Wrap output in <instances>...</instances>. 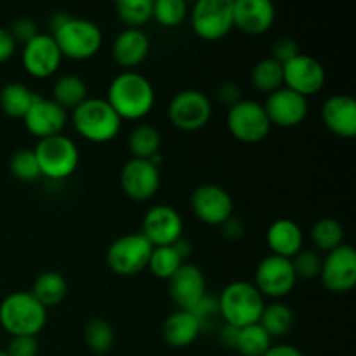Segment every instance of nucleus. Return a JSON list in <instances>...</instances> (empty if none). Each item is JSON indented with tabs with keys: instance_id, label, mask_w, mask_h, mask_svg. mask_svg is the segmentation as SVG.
I'll return each mask as SVG.
<instances>
[{
	"instance_id": "obj_1",
	"label": "nucleus",
	"mask_w": 356,
	"mask_h": 356,
	"mask_svg": "<svg viewBox=\"0 0 356 356\" xmlns=\"http://www.w3.org/2000/svg\"><path fill=\"white\" fill-rule=\"evenodd\" d=\"M106 101L120 120H141L155 106V89L145 75L127 70L111 80Z\"/></svg>"
},
{
	"instance_id": "obj_2",
	"label": "nucleus",
	"mask_w": 356,
	"mask_h": 356,
	"mask_svg": "<svg viewBox=\"0 0 356 356\" xmlns=\"http://www.w3.org/2000/svg\"><path fill=\"white\" fill-rule=\"evenodd\" d=\"M264 298L250 282L236 280L226 285L218 298L221 322L243 329L259 322L264 309Z\"/></svg>"
},
{
	"instance_id": "obj_3",
	"label": "nucleus",
	"mask_w": 356,
	"mask_h": 356,
	"mask_svg": "<svg viewBox=\"0 0 356 356\" xmlns=\"http://www.w3.org/2000/svg\"><path fill=\"white\" fill-rule=\"evenodd\" d=\"M47 323V309L31 292H13L0 302V325L10 337H37Z\"/></svg>"
},
{
	"instance_id": "obj_4",
	"label": "nucleus",
	"mask_w": 356,
	"mask_h": 356,
	"mask_svg": "<svg viewBox=\"0 0 356 356\" xmlns=\"http://www.w3.org/2000/svg\"><path fill=\"white\" fill-rule=\"evenodd\" d=\"M72 124L90 143H108L120 132L122 120L103 97H87L72 110Z\"/></svg>"
},
{
	"instance_id": "obj_5",
	"label": "nucleus",
	"mask_w": 356,
	"mask_h": 356,
	"mask_svg": "<svg viewBox=\"0 0 356 356\" xmlns=\"http://www.w3.org/2000/svg\"><path fill=\"white\" fill-rule=\"evenodd\" d=\"M63 58L86 61L94 58L103 45V31L94 21L86 17H70L61 28L51 33Z\"/></svg>"
},
{
	"instance_id": "obj_6",
	"label": "nucleus",
	"mask_w": 356,
	"mask_h": 356,
	"mask_svg": "<svg viewBox=\"0 0 356 356\" xmlns=\"http://www.w3.org/2000/svg\"><path fill=\"white\" fill-rule=\"evenodd\" d=\"M33 152L40 167V174L52 181L70 177L80 163L79 146L65 134L38 139Z\"/></svg>"
},
{
	"instance_id": "obj_7",
	"label": "nucleus",
	"mask_w": 356,
	"mask_h": 356,
	"mask_svg": "<svg viewBox=\"0 0 356 356\" xmlns=\"http://www.w3.org/2000/svg\"><path fill=\"white\" fill-rule=\"evenodd\" d=\"M153 245L146 236L139 233L122 235L108 247L106 264L113 273L120 277H132L148 268Z\"/></svg>"
},
{
	"instance_id": "obj_8",
	"label": "nucleus",
	"mask_w": 356,
	"mask_h": 356,
	"mask_svg": "<svg viewBox=\"0 0 356 356\" xmlns=\"http://www.w3.org/2000/svg\"><path fill=\"white\" fill-rule=\"evenodd\" d=\"M226 125L233 138L245 145L261 143L273 127L263 104L254 99H242L233 104L226 115Z\"/></svg>"
},
{
	"instance_id": "obj_9",
	"label": "nucleus",
	"mask_w": 356,
	"mask_h": 356,
	"mask_svg": "<svg viewBox=\"0 0 356 356\" xmlns=\"http://www.w3.org/2000/svg\"><path fill=\"white\" fill-rule=\"evenodd\" d=\"M170 124L184 132H195L204 129L212 117V103L207 94L197 89H186L177 92L167 108Z\"/></svg>"
},
{
	"instance_id": "obj_10",
	"label": "nucleus",
	"mask_w": 356,
	"mask_h": 356,
	"mask_svg": "<svg viewBox=\"0 0 356 356\" xmlns=\"http://www.w3.org/2000/svg\"><path fill=\"white\" fill-rule=\"evenodd\" d=\"M191 28L204 40H219L233 28V0H198L191 9Z\"/></svg>"
},
{
	"instance_id": "obj_11",
	"label": "nucleus",
	"mask_w": 356,
	"mask_h": 356,
	"mask_svg": "<svg viewBox=\"0 0 356 356\" xmlns=\"http://www.w3.org/2000/svg\"><path fill=\"white\" fill-rule=\"evenodd\" d=\"M296 284H298V278L292 268V261L287 257L270 254L257 264L254 285L263 298H285L294 291Z\"/></svg>"
},
{
	"instance_id": "obj_12",
	"label": "nucleus",
	"mask_w": 356,
	"mask_h": 356,
	"mask_svg": "<svg viewBox=\"0 0 356 356\" xmlns=\"http://www.w3.org/2000/svg\"><path fill=\"white\" fill-rule=\"evenodd\" d=\"M323 287L332 294L350 292L356 284V252L351 245L343 243L322 257L318 275Z\"/></svg>"
},
{
	"instance_id": "obj_13",
	"label": "nucleus",
	"mask_w": 356,
	"mask_h": 356,
	"mask_svg": "<svg viewBox=\"0 0 356 356\" xmlns=\"http://www.w3.org/2000/svg\"><path fill=\"white\" fill-rule=\"evenodd\" d=\"M325 80L327 75L322 63L313 56L299 52L294 59L284 65V86L305 97L320 92Z\"/></svg>"
},
{
	"instance_id": "obj_14",
	"label": "nucleus",
	"mask_w": 356,
	"mask_h": 356,
	"mask_svg": "<svg viewBox=\"0 0 356 356\" xmlns=\"http://www.w3.org/2000/svg\"><path fill=\"white\" fill-rule=\"evenodd\" d=\"M183 218L170 205H153L143 218V235L153 247L172 245L183 236Z\"/></svg>"
},
{
	"instance_id": "obj_15",
	"label": "nucleus",
	"mask_w": 356,
	"mask_h": 356,
	"mask_svg": "<svg viewBox=\"0 0 356 356\" xmlns=\"http://www.w3.org/2000/svg\"><path fill=\"white\" fill-rule=\"evenodd\" d=\"M24 70L35 79H49L59 70L63 54L51 33H38L23 45L21 56Z\"/></svg>"
},
{
	"instance_id": "obj_16",
	"label": "nucleus",
	"mask_w": 356,
	"mask_h": 356,
	"mask_svg": "<svg viewBox=\"0 0 356 356\" xmlns=\"http://www.w3.org/2000/svg\"><path fill=\"white\" fill-rule=\"evenodd\" d=\"M120 186L131 200H149L160 188V169L149 160L131 159L120 170Z\"/></svg>"
},
{
	"instance_id": "obj_17",
	"label": "nucleus",
	"mask_w": 356,
	"mask_h": 356,
	"mask_svg": "<svg viewBox=\"0 0 356 356\" xmlns=\"http://www.w3.org/2000/svg\"><path fill=\"white\" fill-rule=\"evenodd\" d=\"M193 214L209 226H221L233 216L232 195L218 184H202L191 195Z\"/></svg>"
},
{
	"instance_id": "obj_18",
	"label": "nucleus",
	"mask_w": 356,
	"mask_h": 356,
	"mask_svg": "<svg viewBox=\"0 0 356 356\" xmlns=\"http://www.w3.org/2000/svg\"><path fill=\"white\" fill-rule=\"evenodd\" d=\"M263 106L271 125L284 129L302 124L309 110L308 97L287 89L285 86L275 92L268 94L266 103Z\"/></svg>"
},
{
	"instance_id": "obj_19",
	"label": "nucleus",
	"mask_w": 356,
	"mask_h": 356,
	"mask_svg": "<svg viewBox=\"0 0 356 356\" xmlns=\"http://www.w3.org/2000/svg\"><path fill=\"white\" fill-rule=\"evenodd\" d=\"M169 294L174 305L179 309L190 312L205 294H207V282L205 275L197 264L183 263L179 270L169 278Z\"/></svg>"
},
{
	"instance_id": "obj_20",
	"label": "nucleus",
	"mask_w": 356,
	"mask_h": 356,
	"mask_svg": "<svg viewBox=\"0 0 356 356\" xmlns=\"http://www.w3.org/2000/svg\"><path fill=\"white\" fill-rule=\"evenodd\" d=\"M66 120H68L66 111L63 110L59 104H56L52 99L42 97L40 94H38L37 99L33 101L30 110H28L26 115L23 117V122L24 125H26L28 132L38 139L63 134Z\"/></svg>"
},
{
	"instance_id": "obj_21",
	"label": "nucleus",
	"mask_w": 356,
	"mask_h": 356,
	"mask_svg": "<svg viewBox=\"0 0 356 356\" xmlns=\"http://www.w3.org/2000/svg\"><path fill=\"white\" fill-rule=\"evenodd\" d=\"M277 9L270 0H233V28L249 35H263L273 26Z\"/></svg>"
},
{
	"instance_id": "obj_22",
	"label": "nucleus",
	"mask_w": 356,
	"mask_h": 356,
	"mask_svg": "<svg viewBox=\"0 0 356 356\" xmlns=\"http://www.w3.org/2000/svg\"><path fill=\"white\" fill-rule=\"evenodd\" d=\"M322 122L332 134L351 139L356 134V103L350 94H334L322 104Z\"/></svg>"
},
{
	"instance_id": "obj_23",
	"label": "nucleus",
	"mask_w": 356,
	"mask_h": 356,
	"mask_svg": "<svg viewBox=\"0 0 356 356\" xmlns=\"http://www.w3.org/2000/svg\"><path fill=\"white\" fill-rule=\"evenodd\" d=\"M149 52V38L141 28H127L115 37L111 56L122 68H136Z\"/></svg>"
},
{
	"instance_id": "obj_24",
	"label": "nucleus",
	"mask_w": 356,
	"mask_h": 356,
	"mask_svg": "<svg viewBox=\"0 0 356 356\" xmlns=\"http://www.w3.org/2000/svg\"><path fill=\"white\" fill-rule=\"evenodd\" d=\"M266 243L270 247L271 254L292 259L296 254L302 250L305 233H302L301 226L292 221V219H277L268 228Z\"/></svg>"
},
{
	"instance_id": "obj_25",
	"label": "nucleus",
	"mask_w": 356,
	"mask_h": 356,
	"mask_svg": "<svg viewBox=\"0 0 356 356\" xmlns=\"http://www.w3.org/2000/svg\"><path fill=\"white\" fill-rule=\"evenodd\" d=\"M200 334L202 329L197 318L188 309H177L170 313L162 325V337L170 348L190 346Z\"/></svg>"
},
{
	"instance_id": "obj_26",
	"label": "nucleus",
	"mask_w": 356,
	"mask_h": 356,
	"mask_svg": "<svg viewBox=\"0 0 356 356\" xmlns=\"http://www.w3.org/2000/svg\"><path fill=\"white\" fill-rule=\"evenodd\" d=\"M30 292L45 309H49L65 301L68 294V284H66V278L58 271H45L35 278Z\"/></svg>"
},
{
	"instance_id": "obj_27",
	"label": "nucleus",
	"mask_w": 356,
	"mask_h": 356,
	"mask_svg": "<svg viewBox=\"0 0 356 356\" xmlns=\"http://www.w3.org/2000/svg\"><path fill=\"white\" fill-rule=\"evenodd\" d=\"M87 97H89L87 96V86L79 75H72V73L61 75L52 87V101L59 104L65 111L75 110Z\"/></svg>"
},
{
	"instance_id": "obj_28",
	"label": "nucleus",
	"mask_w": 356,
	"mask_h": 356,
	"mask_svg": "<svg viewBox=\"0 0 356 356\" xmlns=\"http://www.w3.org/2000/svg\"><path fill=\"white\" fill-rule=\"evenodd\" d=\"M38 94L21 82H9L0 90V108L10 118H23Z\"/></svg>"
},
{
	"instance_id": "obj_29",
	"label": "nucleus",
	"mask_w": 356,
	"mask_h": 356,
	"mask_svg": "<svg viewBox=\"0 0 356 356\" xmlns=\"http://www.w3.org/2000/svg\"><path fill=\"white\" fill-rule=\"evenodd\" d=\"M129 152L132 159L149 160L153 155L160 153L162 146V134L159 129L152 124H139L131 131L127 139Z\"/></svg>"
},
{
	"instance_id": "obj_30",
	"label": "nucleus",
	"mask_w": 356,
	"mask_h": 356,
	"mask_svg": "<svg viewBox=\"0 0 356 356\" xmlns=\"http://www.w3.org/2000/svg\"><path fill=\"white\" fill-rule=\"evenodd\" d=\"M257 323L270 334L271 339L282 337L291 332L292 325H294V312L284 302L275 301L271 305H264Z\"/></svg>"
},
{
	"instance_id": "obj_31",
	"label": "nucleus",
	"mask_w": 356,
	"mask_h": 356,
	"mask_svg": "<svg viewBox=\"0 0 356 356\" xmlns=\"http://www.w3.org/2000/svg\"><path fill=\"white\" fill-rule=\"evenodd\" d=\"M252 87L259 92L271 94L284 87V65L271 58L261 59L250 72Z\"/></svg>"
},
{
	"instance_id": "obj_32",
	"label": "nucleus",
	"mask_w": 356,
	"mask_h": 356,
	"mask_svg": "<svg viewBox=\"0 0 356 356\" xmlns=\"http://www.w3.org/2000/svg\"><path fill=\"white\" fill-rule=\"evenodd\" d=\"M271 346H273V339L259 323L238 329L235 346L238 356H263Z\"/></svg>"
},
{
	"instance_id": "obj_33",
	"label": "nucleus",
	"mask_w": 356,
	"mask_h": 356,
	"mask_svg": "<svg viewBox=\"0 0 356 356\" xmlns=\"http://www.w3.org/2000/svg\"><path fill=\"white\" fill-rule=\"evenodd\" d=\"M312 242L322 252H330L344 243V229L341 222L334 218H322L312 226Z\"/></svg>"
},
{
	"instance_id": "obj_34",
	"label": "nucleus",
	"mask_w": 356,
	"mask_h": 356,
	"mask_svg": "<svg viewBox=\"0 0 356 356\" xmlns=\"http://www.w3.org/2000/svg\"><path fill=\"white\" fill-rule=\"evenodd\" d=\"M87 348L97 355H104L113 348L115 332L110 322L104 318H90L83 330Z\"/></svg>"
},
{
	"instance_id": "obj_35",
	"label": "nucleus",
	"mask_w": 356,
	"mask_h": 356,
	"mask_svg": "<svg viewBox=\"0 0 356 356\" xmlns=\"http://www.w3.org/2000/svg\"><path fill=\"white\" fill-rule=\"evenodd\" d=\"M115 10L129 28H139L153 19V0H117Z\"/></svg>"
},
{
	"instance_id": "obj_36",
	"label": "nucleus",
	"mask_w": 356,
	"mask_h": 356,
	"mask_svg": "<svg viewBox=\"0 0 356 356\" xmlns=\"http://www.w3.org/2000/svg\"><path fill=\"white\" fill-rule=\"evenodd\" d=\"M181 264H183V261L177 256L172 245L153 247L148 261V270L152 271L153 277L160 278V280H169L179 270Z\"/></svg>"
},
{
	"instance_id": "obj_37",
	"label": "nucleus",
	"mask_w": 356,
	"mask_h": 356,
	"mask_svg": "<svg viewBox=\"0 0 356 356\" xmlns=\"http://www.w3.org/2000/svg\"><path fill=\"white\" fill-rule=\"evenodd\" d=\"M9 170L17 181H23V183H33L42 177L35 152L28 148L17 149L13 153L9 160Z\"/></svg>"
},
{
	"instance_id": "obj_38",
	"label": "nucleus",
	"mask_w": 356,
	"mask_h": 356,
	"mask_svg": "<svg viewBox=\"0 0 356 356\" xmlns=\"http://www.w3.org/2000/svg\"><path fill=\"white\" fill-rule=\"evenodd\" d=\"M186 16L188 3L184 0H153V19L162 26H177Z\"/></svg>"
},
{
	"instance_id": "obj_39",
	"label": "nucleus",
	"mask_w": 356,
	"mask_h": 356,
	"mask_svg": "<svg viewBox=\"0 0 356 356\" xmlns=\"http://www.w3.org/2000/svg\"><path fill=\"white\" fill-rule=\"evenodd\" d=\"M190 312L193 313V316L197 318L202 332H204V330L216 329L218 325H221V323H219L221 322V315H219L218 299L212 298V296L205 294Z\"/></svg>"
},
{
	"instance_id": "obj_40",
	"label": "nucleus",
	"mask_w": 356,
	"mask_h": 356,
	"mask_svg": "<svg viewBox=\"0 0 356 356\" xmlns=\"http://www.w3.org/2000/svg\"><path fill=\"white\" fill-rule=\"evenodd\" d=\"M291 261L298 280L318 278L320 268H322V256L318 252H315V250H301Z\"/></svg>"
},
{
	"instance_id": "obj_41",
	"label": "nucleus",
	"mask_w": 356,
	"mask_h": 356,
	"mask_svg": "<svg viewBox=\"0 0 356 356\" xmlns=\"http://www.w3.org/2000/svg\"><path fill=\"white\" fill-rule=\"evenodd\" d=\"M299 54L298 42L292 37H278L271 45V59L278 61L280 65H285L291 59H294Z\"/></svg>"
},
{
	"instance_id": "obj_42",
	"label": "nucleus",
	"mask_w": 356,
	"mask_h": 356,
	"mask_svg": "<svg viewBox=\"0 0 356 356\" xmlns=\"http://www.w3.org/2000/svg\"><path fill=\"white\" fill-rule=\"evenodd\" d=\"M6 353L7 356H37L38 353L37 337H30V336L10 337Z\"/></svg>"
},
{
	"instance_id": "obj_43",
	"label": "nucleus",
	"mask_w": 356,
	"mask_h": 356,
	"mask_svg": "<svg viewBox=\"0 0 356 356\" xmlns=\"http://www.w3.org/2000/svg\"><path fill=\"white\" fill-rule=\"evenodd\" d=\"M10 35H13L14 42L16 44H28L31 38L37 37L40 31H38V26L35 21H31L30 17H19L13 23V26L9 28Z\"/></svg>"
},
{
	"instance_id": "obj_44",
	"label": "nucleus",
	"mask_w": 356,
	"mask_h": 356,
	"mask_svg": "<svg viewBox=\"0 0 356 356\" xmlns=\"http://www.w3.org/2000/svg\"><path fill=\"white\" fill-rule=\"evenodd\" d=\"M218 97L222 104L232 108L233 104L242 101V89H240V86L235 80H226V82H222L221 86H219Z\"/></svg>"
},
{
	"instance_id": "obj_45",
	"label": "nucleus",
	"mask_w": 356,
	"mask_h": 356,
	"mask_svg": "<svg viewBox=\"0 0 356 356\" xmlns=\"http://www.w3.org/2000/svg\"><path fill=\"white\" fill-rule=\"evenodd\" d=\"M16 47L17 44L14 42L9 28L0 26V63L9 61V59L14 56V52H16Z\"/></svg>"
},
{
	"instance_id": "obj_46",
	"label": "nucleus",
	"mask_w": 356,
	"mask_h": 356,
	"mask_svg": "<svg viewBox=\"0 0 356 356\" xmlns=\"http://www.w3.org/2000/svg\"><path fill=\"white\" fill-rule=\"evenodd\" d=\"M221 229H222V235H225L228 240H240L243 236V233H245V226H243L242 219L235 218V216L226 219V221L221 225Z\"/></svg>"
},
{
	"instance_id": "obj_47",
	"label": "nucleus",
	"mask_w": 356,
	"mask_h": 356,
	"mask_svg": "<svg viewBox=\"0 0 356 356\" xmlns=\"http://www.w3.org/2000/svg\"><path fill=\"white\" fill-rule=\"evenodd\" d=\"M236 337H238V329L228 323H221L219 325V341L225 348L228 350H235L236 346Z\"/></svg>"
},
{
	"instance_id": "obj_48",
	"label": "nucleus",
	"mask_w": 356,
	"mask_h": 356,
	"mask_svg": "<svg viewBox=\"0 0 356 356\" xmlns=\"http://www.w3.org/2000/svg\"><path fill=\"white\" fill-rule=\"evenodd\" d=\"M263 356H305L292 344H273Z\"/></svg>"
},
{
	"instance_id": "obj_49",
	"label": "nucleus",
	"mask_w": 356,
	"mask_h": 356,
	"mask_svg": "<svg viewBox=\"0 0 356 356\" xmlns=\"http://www.w3.org/2000/svg\"><path fill=\"white\" fill-rule=\"evenodd\" d=\"M172 247H174V250L177 252V256L181 257V261H183V263H188V259H190V256H191V250H193L191 243L188 242L186 238H183V236H181L177 242L172 243Z\"/></svg>"
},
{
	"instance_id": "obj_50",
	"label": "nucleus",
	"mask_w": 356,
	"mask_h": 356,
	"mask_svg": "<svg viewBox=\"0 0 356 356\" xmlns=\"http://www.w3.org/2000/svg\"><path fill=\"white\" fill-rule=\"evenodd\" d=\"M70 17H72V16H70L68 13H54V14H52L51 19H49V26H51L49 30H51V33H54L58 28H61L63 24H65L66 21L70 19Z\"/></svg>"
},
{
	"instance_id": "obj_51",
	"label": "nucleus",
	"mask_w": 356,
	"mask_h": 356,
	"mask_svg": "<svg viewBox=\"0 0 356 356\" xmlns=\"http://www.w3.org/2000/svg\"><path fill=\"white\" fill-rule=\"evenodd\" d=\"M0 356H7L6 351H0Z\"/></svg>"
},
{
	"instance_id": "obj_52",
	"label": "nucleus",
	"mask_w": 356,
	"mask_h": 356,
	"mask_svg": "<svg viewBox=\"0 0 356 356\" xmlns=\"http://www.w3.org/2000/svg\"><path fill=\"white\" fill-rule=\"evenodd\" d=\"M236 356H238V355H236Z\"/></svg>"
}]
</instances>
